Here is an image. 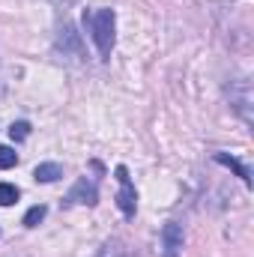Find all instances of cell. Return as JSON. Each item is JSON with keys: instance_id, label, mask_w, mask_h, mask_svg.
I'll return each mask as SVG.
<instances>
[{"instance_id": "obj_2", "label": "cell", "mask_w": 254, "mask_h": 257, "mask_svg": "<svg viewBox=\"0 0 254 257\" xmlns=\"http://www.w3.org/2000/svg\"><path fill=\"white\" fill-rule=\"evenodd\" d=\"M117 180H120V194H117V206L123 209V215L132 218L135 215V203H138V197H135V186H132V180H129V171L120 165L117 168Z\"/></svg>"}, {"instance_id": "obj_6", "label": "cell", "mask_w": 254, "mask_h": 257, "mask_svg": "<svg viewBox=\"0 0 254 257\" xmlns=\"http://www.w3.org/2000/svg\"><path fill=\"white\" fill-rule=\"evenodd\" d=\"M215 162H221V165H227V168H233V171H236V174H239V177H242L245 183H251V177H248V171H245V168H242V165H239L236 159H230V156H224V153H218V156H215Z\"/></svg>"}, {"instance_id": "obj_8", "label": "cell", "mask_w": 254, "mask_h": 257, "mask_svg": "<svg viewBox=\"0 0 254 257\" xmlns=\"http://www.w3.org/2000/svg\"><path fill=\"white\" fill-rule=\"evenodd\" d=\"M42 218H45V206H33V209H27V215H24V224H27V227H36Z\"/></svg>"}, {"instance_id": "obj_7", "label": "cell", "mask_w": 254, "mask_h": 257, "mask_svg": "<svg viewBox=\"0 0 254 257\" xmlns=\"http://www.w3.org/2000/svg\"><path fill=\"white\" fill-rule=\"evenodd\" d=\"M18 200V189L12 183H0V206H12Z\"/></svg>"}, {"instance_id": "obj_1", "label": "cell", "mask_w": 254, "mask_h": 257, "mask_svg": "<svg viewBox=\"0 0 254 257\" xmlns=\"http://www.w3.org/2000/svg\"><path fill=\"white\" fill-rule=\"evenodd\" d=\"M90 24H93L96 48H99L102 60H108L111 51H114V12H111V9H99V12L90 18Z\"/></svg>"}, {"instance_id": "obj_10", "label": "cell", "mask_w": 254, "mask_h": 257, "mask_svg": "<svg viewBox=\"0 0 254 257\" xmlns=\"http://www.w3.org/2000/svg\"><path fill=\"white\" fill-rule=\"evenodd\" d=\"M27 135H30V123H24V120L21 123H12V128H9V138L12 141H24Z\"/></svg>"}, {"instance_id": "obj_9", "label": "cell", "mask_w": 254, "mask_h": 257, "mask_svg": "<svg viewBox=\"0 0 254 257\" xmlns=\"http://www.w3.org/2000/svg\"><path fill=\"white\" fill-rule=\"evenodd\" d=\"M18 162V153L12 150V147H0V168L6 171V168H12Z\"/></svg>"}, {"instance_id": "obj_5", "label": "cell", "mask_w": 254, "mask_h": 257, "mask_svg": "<svg viewBox=\"0 0 254 257\" xmlns=\"http://www.w3.org/2000/svg\"><path fill=\"white\" fill-rule=\"evenodd\" d=\"M33 177H36L39 183H54V180H60V177H63V168H60V165H54V162H48V165H39V168L33 171Z\"/></svg>"}, {"instance_id": "obj_4", "label": "cell", "mask_w": 254, "mask_h": 257, "mask_svg": "<svg viewBox=\"0 0 254 257\" xmlns=\"http://www.w3.org/2000/svg\"><path fill=\"white\" fill-rule=\"evenodd\" d=\"M69 197H72V200H78V203H96V186H93V183H87V180H78V186L72 189Z\"/></svg>"}, {"instance_id": "obj_3", "label": "cell", "mask_w": 254, "mask_h": 257, "mask_svg": "<svg viewBox=\"0 0 254 257\" xmlns=\"http://www.w3.org/2000/svg\"><path fill=\"white\" fill-rule=\"evenodd\" d=\"M162 239H165V257H177L183 248V230L177 224H165L162 230Z\"/></svg>"}]
</instances>
